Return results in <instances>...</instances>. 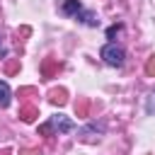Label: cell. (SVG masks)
<instances>
[{
	"mask_svg": "<svg viewBox=\"0 0 155 155\" xmlns=\"http://www.w3.org/2000/svg\"><path fill=\"white\" fill-rule=\"evenodd\" d=\"M48 128H56V131H61V133H68V131H73L75 128V124L70 121V119H65V116H51V124L48 126H44L41 131H48Z\"/></svg>",
	"mask_w": 155,
	"mask_h": 155,
	"instance_id": "7a4b0ae2",
	"label": "cell"
},
{
	"mask_svg": "<svg viewBox=\"0 0 155 155\" xmlns=\"http://www.w3.org/2000/svg\"><path fill=\"white\" fill-rule=\"evenodd\" d=\"M102 58H104V63H109V65L119 68V65H124L126 53H124V48H121V46H116V44H107V46L102 48Z\"/></svg>",
	"mask_w": 155,
	"mask_h": 155,
	"instance_id": "6da1fadb",
	"label": "cell"
},
{
	"mask_svg": "<svg viewBox=\"0 0 155 155\" xmlns=\"http://www.w3.org/2000/svg\"><path fill=\"white\" fill-rule=\"evenodd\" d=\"M51 102H56V104H63V102H65L63 92H53V94H51Z\"/></svg>",
	"mask_w": 155,
	"mask_h": 155,
	"instance_id": "8992f818",
	"label": "cell"
},
{
	"mask_svg": "<svg viewBox=\"0 0 155 155\" xmlns=\"http://www.w3.org/2000/svg\"><path fill=\"white\" fill-rule=\"evenodd\" d=\"M145 70H148V75H155V56H150V61H148Z\"/></svg>",
	"mask_w": 155,
	"mask_h": 155,
	"instance_id": "52a82bcc",
	"label": "cell"
},
{
	"mask_svg": "<svg viewBox=\"0 0 155 155\" xmlns=\"http://www.w3.org/2000/svg\"><path fill=\"white\" fill-rule=\"evenodd\" d=\"M80 10H82L80 0H61V12H63V15H75V17H78Z\"/></svg>",
	"mask_w": 155,
	"mask_h": 155,
	"instance_id": "3957f363",
	"label": "cell"
},
{
	"mask_svg": "<svg viewBox=\"0 0 155 155\" xmlns=\"http://www.w3.org/2000/svg\"><path fill=\"white\" fill-rule=\"evenodd\" d=\"M119 29H121V27H119V24H116V27H109V31H107V36H109V39H111V36H114V34H116V31H119Z\"/></svg>",
	"mask_w": 155,
	"mask_h": 155,
	"instance_id": "9c48e42d",
	"label": "cell"
},
{
	"mask_svg": "<svg viewBox=\"0 0 155 155\" xmlns=\"http://www.w3.org/2000/svg\"><path fill=\"white\" fill-rule=\"evenodd\" d=\"M145 109H148V114H153V111H155V94H150V99H148Z\"/></svg>",
	"mask_w": 155,
	"mask_h": 155,
	"instance_id": "ba28073f",
	"label": "cell"
},
{
	"mask_svg": "<svg viewBox=\"0 0 155 155\" xmlns=\"http://www.w3.org/2000/svg\"><path fill=\"white\" fill-rule=\"evenodd\" d=\"M7 104H10V87L7 82L0 80V107H7Z\"/></svg>",
	"mask_w": 155,
	"mask_h": 155,
	"instance_id": "5b68a950",
	"label": "cell"
},
{
	"mask_svg": "<svg viewBox=\"0 0 155 155\" xmlns=\"http://www.w3.org/2000/svg\"><path fill=\"white\" fill-rule=\"evenodd\" d=\"M78 19H82L87 27H97V24H99L97 15H94V12H87V10H80V12H78Z\"/></svg>",
	"mask_w": 155,
	"mask_h": 155,
	"instance_id": "277c9868",
	"label": "cell"
}]
</instances>
